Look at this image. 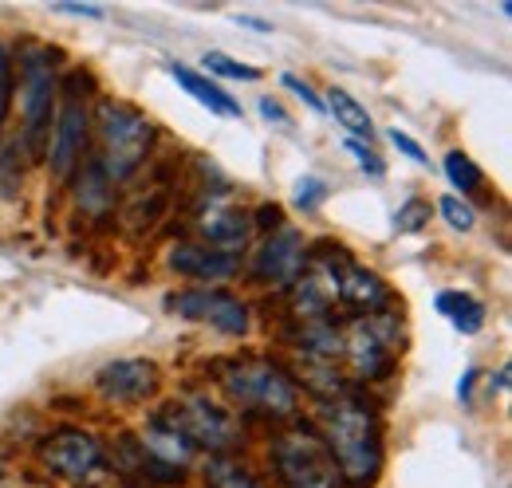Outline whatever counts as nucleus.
Masks as SVG:
<instances>
[{"mask_svg":"<svg viewBox=\"0 0 512 488\" xmlns=\"http://www.w3.org/2000/svg\"><path fill=\"white\" fill-rule=\"evenodd\" d=\"M477 378H481V370H477V366H469V370L461 374V382H457V398H461V402H469V398H473Z\"/></svg>","mask_w":512,"mask_h":488,"instance_id":"36","label":"nucleus"},{"mask_svg":"<svg viewBox=\"0 0 512 488\" xmlns=\"http://www.w3.org/2000/svg\"><path fill=\"white\" fill-rule=\"evenodd\" d=\"M233 20H237L241 28H249V32H256V36H268V32H272V24H268V20H260V16H249V12H237Z\"/></svg>","mask_w":512,"mask_h":488,"instance_id":"37","label":"nucleus"},{"mask_svg":"<svg viewBox=\"0 0 512 488\" xmlns=\"http://www.w3.org/2000/svg\"><path fill=\"white\" fill-rule=\"evenodd\" d=\"M201 67H205V75H221V79H241V83H260V79H264V71H260V67L233 60L229 52H217V48L201 56Z\"/></svg>","mask_w":512,"mask_h":488,"instance_id":"25","label":"nucleus"},{"mask_svg":"<svg viewBox=\"0 0 512 488\" xmlns=\"http://www.w3.org/2000/svg\"><path fill=\"white\" fill-rule=\"evenodd\" d=\"M256 111H260V119L264 122H276V130H292V115H288L276 99H268V95H264V99L256 103Z\"/></svg>","mask_w":512,"mask_h":488,"instance_id":"34","label":"nucleus"},{"mask_svg":"<svg viewBox=\"0 0 512 488\" xmlns=\"http://www.w3.org/2000/svg\"><path fill=\"white\" fill-rule=\"evenodd\" d=\"M343 260L347 252L335 244L327 252H308L304 272L292 280L288 288V315L292 323H308V319H331V311L339 304V276H343Z\"/></svg>","mask_w":512,"mask_h":488,"instance_id":"10","label":"nucleus"},{"mask_svg":"<svg viewBox=\"0 0 512 488\" xmlns=\"http://www.w3.org/2000/svg\"><path fill=\"white\" fill-rule=\"evenodd\" d=\"M280 225H284V209H280L276 201L260 205V209L253 213V233H264V237H268V233H276Z\"/></svg>","mask_w":512,"mask_h":488,"instance_id":"32","label":"nucleus"},{"mask_svg":"<svg viewBox=\"0 0 512 488\" xmlns=\"http://www.w3.org/2000/svg\"><path fill=\"white\" fill-rule=\"evenodd\" d=\"M91 390L111 406H146L162 390V370L154 359H115L91 374Z\"/></svg>","mask_w":512,"mask_h":488,"instance_id":"15","label":"nucleus"},{"mask_svg":"<svg viewBox=\"0 0 512 488\" xmlns=\"http://www.w3.org/2000/svg\"><path fill=\"white\" fill-rule=\"evenodd\" d=\"M406 347V327L398 307L379 311V315H351L343 327V359L359 382H383L398 366V355Z\"/></svg>","mask_w":512,"mask_h":488,"instance_id":"6","label":"nucleus"},{"mask_svg":"<svg viewBox=\"0 0 512 488\" xmlns=\"http://www.w3.org/2000/svg\"><path fill=\"white\" fill-rule=\"evenodd\" d=\"M162 307L178 319H190V323H205L229 339H249L253 335V307L245 304L241 296L225 292V288H182V292H170Z\"/></svg>","mask_w":512,"mask_h":488,"instance_id":"9","label":"nucleus"},{"mask_svg":"<svg viewBox=\"0 0 512 488\" xmlns=\"http://www.w3.org/2000/svg\"><path fill=\"white\" fill-rule=\"evenodd\" d=\"M390 142H394V150H402L410 162H418V166H430V158H426L422 142H414L406 130H398V126H394V130H390Z\"/></svg>","mask_w":512,"mask_h":488,"instance_id":"33","label":"nucleus"},{"mask_svg":"<svg viewBox=\"0 0 512 488\" xmlns=\"http://www.w3.org/2000/svg\"><path fill=\"white\" fill-rule=\"evenodd\" d=\"M308 264V241L300 229L280 225L276 233H268L264 241L256 244L253 264H249V280L260 288H292V280L304 272Z\"/></svg>","mask_w":512,"mask_h":488,"instance_id":"14","label":"nucleus"},{"mask_svg":"<svg viewBox=\"0 0 512 488\" xmlns=\"http://www.w3.org/2000/svg\"><path fill=\"white\" fill-rule=\"evenodd\" d=\"M193 229H197V241L225 252V256H237L253 244V213L241 209L225 189H205L197 209H193Z\"/></svg>","mask_w":512,"mask_h":488,"instance_id":"11","label":"nucleus"},{"mask_svg":"<svg viewBox=\"0 0 512 488\" xmlns=\"http://www.w3.org/2000/svg\"><path fill=\"white\" fill-rule=\"evenodd\" d=\"M87 71H67L60 79V103H56V119L48 130V146H44V162L52 170L56 182H71L75 170L87 162L91 154V103H87Z\"/></svg>","mask_w":512,"mask_h":488,"instance_id":"5","label":"nucleus"},{"mask_svg":"<svg viewBox=\"0 0 512 488\" xmlns=\"http://www.w3.org/2000/svg\"><path fill=\"white\" fill-rule=\"evenodd\" d=\"M166 268L182 280L201 284V288H217V284H229L241 272V260L225 256V252H217V248L201 241H174L166 252Z\"/></svg>","mask_w":512,"mask_h":488,"instance_id":"16","label":"nucleus"},{"mask_svg":"<svg viewBox=\"0 0 512 488\" xmlns=\"http://www.w3.org/2000/svg\"><path fill=\"white\" fill-rule=\"evenodd\" d=\"M323 107H327V115L335 119V126H343L347 130V138H355V142H371L375 138V122L367 115V107L355 99V95H347L343 87H331L327 91V99H323Z\"/></svg>","mask_w":512,"mask_h":488,"instance_id":"21","label":"nucleus"},{"mask_svg":"<svg viewBox=\"0 0 512 488\" xmlns=\"http://www.w3.org/2000/svg\"><path fill=\"white\" fill-rule=\"evenodd\" d=\"M442 170H446L449 185L461 189V193H477V189H485V170H481L465 150H449L446 162H442Z\"/></svg>","mask_w":512,"mask_h":488,"instance_id":"24","label":"nucleus"},{"mask_svg":"<svg viewBox=\"0 0 512 488\" xmlns=\"http://www.w3.org/2000/svg\"><path fill=\"white\" fill-rule=\"evenodd\" d=\"M166 71L174 75V83L190 95L193 103H201L209 115H221V119H241V115H245L241 103H237L221 83H213L209 75H201V71H193V67H186V63H178V60L170 63Z\"/></svg>","mask_w":512,"mask_h":488,"instance_id":"19","label":"nucleus"},{"mask_svg":"<svg viewBox=\"0 0 512 488\" xmlns=\"http://www.w3.org/2000/svg\"><path fill=\"white\" fill-rule=\"evenodd\" d=\"M434 307H438V315H446L449 323H453V331H461V335H477V331L485 327V304H481L477 296L461 292V288L438 292V296H434Z\"/></svg>","mask_w":512,"mask_h":488,"instance_id":"22","label":"nucleus"},{"mask_svg":"<svg viewBox=\"0 0 512 488\" xmlns=\"http://www.w3.org/2000/svg\"><path fill=\"white\" fill-rule=\"evenodd\" d=\"M339 304L351 307L355 315H379V311H390L398 307V296L390 292L379 272H371L367 264L359 260H343V276H339Z\"/></svg>","mask_w":512,"mask_h":488,"instance_id":"17","label":"nucleus"},{"mask_svg":"<svg viewBox=\"0 0 512 488\" xmlns=\"http://www.w3.org/2000/svg\"><path fill=\"white\" fill-rule=\"evenodd\" d=\"M280 83H284V87H288V91H292V95H296L300 103H308V107H312L316 115H327V107H323V99H320V95H316V87H312L308 79H300V75H292V71H288V75H280Z\"/></svg>","mask_w":512,"mask_h":488,"instance_id":"31","label":"nucleus"},{"mask_svg":"<svg viewBox=\"0 0 512 488\" xmlns=\"http://www.w3.org/2000/svg\"><path fill=\"white\" fill-rule=\"evenodd\" d=\"M150 473H154V485H178L186 477L193 461H197V445L182 433V426L174 422V414L162 406L150 414V422L134 433Z\"/></svg>","mask_w":512,"mask_h":488,"instance_id":"12","label":"nucleus"},{"mask_svg":"<svg viewBox=\"0 0 512 488\" xmlns=\"http://www.w3.org/2000/svg\"><path fill=\"white\" fill-rule=\"evenodd\" d=\"M91 138H95L91 158L99 162V170L115 185H123L150 162L158 126L142 107H134L127 99L99 95L91 107Z\"/></svg>","mask_w":512,"mask_h":488,"instance_id":"3","label":"nucleus"},{"mask_svg":"<svg viewBox=\"0 0 512 488\" xmlns=\"http://www.w3.org/2000/svg\"><path fill=\"white\" fill-rule=\"evenodd\" d=\"M12 67H16V107H20V146L28 158H44L48 130L56 119L60 103V48L44 40H24L12 48Z\"/></svg>","mask_w":512,"mask_h":488,"instance_id":"4","label":"nucleus"},{"mask_svg":"<svg viewBox=\"0 0 512 488\" xmlns=\"http://www.w3.org/2000/svg\"><path fill=\"white\" fill-rule=\"evenodd\" d=\"M52 12H60V16H79V20H103V16H107V12L95 8V4H52Z\"/></svg>","mask_w":512,"mask_h":488,"instance_id":"35","label":"nucleus"},{"mask_svg":"<svg viewBox=\"0 0 512 488\" xmlns=\"http://www.w3.org/2000/svg\"><path fill=\"white\" fill-rule=\"evenodd\" d=\"M268 461L284 488H343L320 429L304 422H292L268 441Z\"/></svg>","mask_w":512,"mask_h":488,"instance_id":"7","label":"nucleus"},{"mask_svg":"<svg viewBox=\"0 0 512 488\" xmlns=\"http://www.w3.org/2000/svg\"><path fill=\"white\" fill-rule=\"evenodd\" d=\"M205 488H264L260 477L237 457H209L205 461Z\"/></svg>","mask_w":512,"mask_h":488,"instance_id":"23","label":"nucleus"},{"mask_svg":"<svg viewBox=\"0 0 512 488\" xmlns=\"http://www.w3.org/2000/svg\"><path fill=\"white\" fill-rule=\"evenodd\" d=\"M12 91H16V67H12V48L4 44L0 36V130L8 119V107H12Z\"/></svg>","mask_w":512,"mask_h":488,"instance_id":"29","label":"nucleus"},{"mask_svg":"<svg viewBox=\"0 0 512 488\" xmlns=\"http://www.w3.org/2000/svg\"><path fill=\"white\" fill-rule=\"evenodd\" d=\"M438 213H442V221H446L449 229H457V233H473L477 229V209L465 197H457V193H446L438 201Z\"/></svg>","mask_w":512,"mask_h":488,"instance_id":"26","label":"nucleus"},{"mask_svg":"<svg viewBox=\"0 0 512 488\" xmlns=\"http://www.w3.org/2000/svg\"><path fill=\"white\" fill-rule=\"evenodd\" d=\"M284 343L296 351V359H308V363H339L343 359V327L335 319L292 323L284 331Z\"/></svg>","mask_w":512,"mask_h":488,"instance_id":"18","label":"nucleus"},{"mask_svg":"<svg viewBox=\"0 0 512 488\" xmlns=\"http://www.w3.org/2000/svg\"><path fill=\"white\" fill-rule=\"evenodd\" d=\"M40 461L48 473L64 477V481H95L107 473V445L91 433V429L79 426H60L52 429L44 441H40Z\"/></svg>","mask_w":512,"mask_h":488,"instance_id":"13","label":"nucleus"},{"mask_svg":"<svg viewBox=\"0 0 512 488\" xmlns=\"http://www.w3.org/2000/svg\"><path fill=\"white\" fill-rule=\"evenodd\" d=\"M497 390H509V366L497 370Z\"/></svg>","mask_w":512,"mask_h":488,"instance_id":"38","label":"nucleus"},{"mask_svg":"<svg viewBox=\"0 0 512 488\" xmlns=\"http://www.w3.org/2000/svg\"><path fill=\"white\" fill-rule=\"evenodd\" d=\"M430 225V201L426 197H410L398 213H394V233H402V237H414V233H422Z\"/></svg>","mask_w":512,"mask_h":488,"instance_id":"27","label":"nucleus"},{"mask_svg":"<svg viewBox=\"0 0 512 488\" xmlns=\"http://www.w3.org/2000/svg\"><path fill=\"white\" fill-rule=\"evenodd\" d=\"M320 437L343 485L375 488L383 473V422L367 394L347 390L320 402Z\"/></svg>","mask_w":512,"mask_h":488,"instance_id":"1","label":"nucleus"},{"mask_svg":"<svg viewBox=\"0 0 512 488\" xmlns=\"http://www.w3.org/2000/svg\"><path fill=\"white\" fill-rule=\"evenodd\" d=\"M343 146H347V154H355V162H359V170H363V174H371V178H383L386 174L383 158L371 150V142H355V138H347Z\"/></svg>","mask_w":512,"mask_h":488,"instance_id":"30","label":"nucleus"},{"mask_svg":"<svg viewBox=\"0 0 512 488\" xmlns=\"http://www.w3.org/2000/svg\"><path fill=\"white\" fill-rule=\"evenodd\" d=\"M217 390L225 394V406L237 414H253L272 426L300 422V386L292 382L288 366L264 355H245L217 366Z\"/></svg>","mask_w":512,"mask_h":488,"instance_id":"2","label":"nucleus"},{"mask_svg":"<svg viewBox=\"0 0 512 488\" xmlns=\"http://www.w3.org/2000/svg\"><path fill=\"white\" fill-rule=\"evenodd\" d=\"M75 201H79V209L83 213H91V217H107L111 213V205H115V182L99 170V162L87 154V162L75 170Z\"/></svg>","mask_w":512,"mask_h":488,"instance_id":"20","label":"nucleus"},{"mask_svg":"<svg viewBox=\"0 0 512 488\" xmlns=\"http://www.w3.org/2000/svg\"><path fill=\"white\" fill-rule=\"evenodd\" d=\"M166 410L174 414L182 433L197 445V453L205 449L209 457H233L245 445L241 418L221 398H213L209 390H182Z\"/></svg>","mask_w":512,"mask_h":488,"instance_id":"8","label":"nucleus"},{"mask_svg":"<svg viewBox=\"0 0 512 488\" xmlns=\"http://www.w3.org/2000/svg\"><path fill=\"white\" fill-rule=\"evenodd\" d=\"M327 197H331V185H327V178H320V174H304V178L296 182V193H292V201H296L300 213H316Z\"/></svg>","mask_w":512,"mask_h":488,"instance_id":"28","label":"nucleus"}]
</instances>
